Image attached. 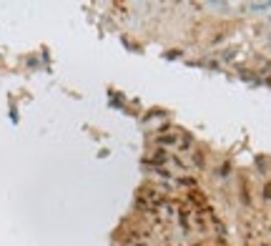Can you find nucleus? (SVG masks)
Wrapping results in <instances>:
<instances>
[]
</instances>
